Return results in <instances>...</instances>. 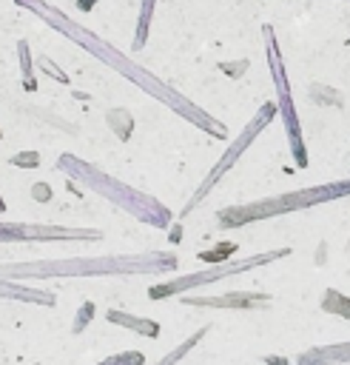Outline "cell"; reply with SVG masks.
Masks as SVG:
<instances>
[{
  "mask_svg": "<svg viewBox=\"0 0 350 365\" xmlns=\"http://www.w3.org/2000/svg\"><path fill=\"white\" fill-rule=\"evenodd\" d=\"M344 194H350V180H347V182H333V185H324V188H310V191L287 194V197H282V200H262V202H256V205L219 211V225H222V228H228V225H242V222H250V220L273 217V214H282V211H290V208H304V205H313V202H319V200H333V197H344Z\"/></svg>",
  "mask_w": 350,
  "mask_h": 365,
  "instance_id": "6da1fadb",
  "label": "cell"
},
{
  "mask_svg": "<svg viewBox=\"0 0 350 365\" xmlns=\"http://www.w3.org/2000/svg\"><path fill=\"white\" fill-rule=\"evenodd\" d=\"M285 254H287V248H279V251H273V254H262V257H253V259H242L239 265H219V268H213V271H208V274H193V277H185V279H176V282L151 288V297H154V299H157V297H168V294H176V291H182V288H191L193 282H211V279H216V277H222V274L245 271V268L262 265L265 259H276V257H285Z\"/></svg>",
  "mask_w": 350,
  "mask_h": 365,
  "instance_id": "7a4b0ae2",
  "label": "cell"
},
{
  "mask_svg": "<svg viewBox=\"0 0 350 365\" xmlns=\"http://www.w3.org/2000/svg\"><path fill=\"white\" fill-rule=\"evenodd\" d=\"M270 114H276V103H267V106H265V108L259 111V117H256L253 128H248V131H245V134H242V137H239V140L233 143V148H230V151H228V154H225V157L219 160V165H216V168L211 171V177H208V180H205L202 185H199V191H196V197L191 200V205H196V202H199V200L205 197V191H208V188H211V185H213V182H216V180H219V177H222V174H225V171L230 168V163H233V160H236V157L242 154V148H245V145H248V143L253 140V134H256V131L262 128V123H265V120H267Z\"/></svg>",
  "mask_w": 350,
  "mask_h": 365,
  "instance_id": "3957f363",
  "label": "cell"
},
{
  "mask_svg": "<svg viewBox=\"0 0 350 365\" xmlns=\"http://www.w3.org/2000/svg\"><path fill=\"white\" fill-rule=\"evenodd\" d=\"M270 297L267 294H228V297H213V299H193L196 305H219V308H256L265 305Z\"/></svg>",
  "mask_w": 350,
  "mask_h": 365,
  "instance_id": "277c9868",
  "label": "cell"
},
{
  "mask_svg": "<svg viewBox=\"0 0 350 365\" xmlns=\"http://www.w3.org/2000/svg\"><path fill=\"white\" fill-rule=\"evenodd\" d=\"M108 319H114V322H122V325H128V328H145V334L148 336H157V325L154 322H142V319H131V317H125V314H108Z\"/></svg>",
  "mask_w": 350,
  "mask_h": 365,
  "instance_id": "5b68a950",
  "label": "cell"
},
{
  "mask_svg": "<svg viewBox=\"0 0 350 365\" xmlns=\"http://www.w3.org/2000/svg\"><path fill=\"white\" fill-rule=\"evenodd\" d=\"M202 334H205V331H196V334H193L191 339H185V342H182V345H179L176 351H171V356H168V359H162L159 365H174V362H176L179 356H185V351H188V348H191V345H193V342H196V339H199Z\"/></svg>",
  "mask_w": 350,
  "mask_h": 365,
  "instance_id": "8992f818",
  "label": "cell"
},
{
  "mask_svg": "<svg viewBox=\"0 0 350 365\" xmlns=\"http://www.w3.org/2000/svg\"><path fill=\"white\" fill-rule=\"evenodd\" d=\"M151 6L154 0H145V9H142V23H139V37H137V46L145 43V26H148V17H151Z\"/></svg>",
  "mask_w": 350,
  "mask_h": 365,
  "instance_id": "52a82bcc",
  "label": "cell"
},
{
  "mask_svg": "<svg viewBox=\"0 0 350 365\" xmlns=\"http://www.w3.org/2000/svg\"><path fill=\"white\" fill-rule=\"evenodd\" d=\"M91 3H94V0H80V9H88Z\"/></svg>",
  "mask_w": 350,
  "mask_h": 365,
  "instance_id": "ba28073f",
  "label": "cell"
},
{
  "mask_svg": "<svg viewBox=\"0 0 350 365\" xmlns=\"http://www.w3.org/2000/svg\"><path fill=\"white\" fill-rule=\"evenodd\" d=\"M0 237H3V225H0Z\"/></svg>",
  "mask_w": 350,
  "mask_h": 365,
  "instance_id": "9c48e42d",
  "label": "cell"
}]
</instances>
